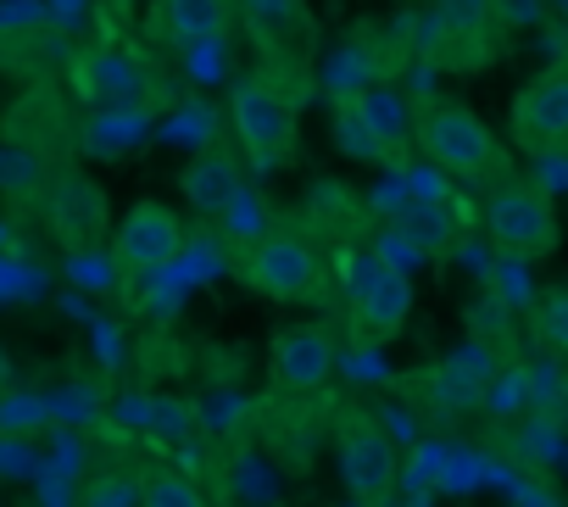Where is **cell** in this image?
I'll use <instances>...</instances> for the list:
<instances>
[{
    "label": "cell",
    "mask_w": 568,
    "mask_h": 507,
    "mask_svg": "<svg viewBox=\"0 0 568 507\" xmlns=\"http://www.w3.org/2000/svg\"><path fill=\"white\" fill-rule=\"evenodd\" d=\"M240 280L267 302H302L318 285V251L296 234H262L240 257Z\"/></svg>",
    "instance_id": "52a82bcc"
},
{
    "label": "cell",
    "mask_w": 568,
    "mask_h": 507,
    "mask_svg": "<svg viewBox=\"0 0 568 507\" xmlns=\"http://www.w3.org/2000/svg\"><path fill=\"white\" fill-rule=\"evenodd\" d=\"M84 507H140V479L101 474V479L84 490Z\"/></svg>",
    "instance_id": "d6986e66"
},
{
    "label": "cell",
    "mask_w": 568,
    "mask_h": 507,
    "mask_svg": "<svg viewBox=\"0 0 568 507\" xmlns=\"http://www.w3.org/2000/svg\"><path fill=\"white\" fill-rule=\"evenodd\" d=\"M12 391V363H7V352H0V396Z\"/></svg>",
    "instance_id": "ffe728a7"
},
{
    "label": "cell",
    "mask_w": 568,
    "mask_h": 507,
    "mask_svg": "<svg viewBox=\"0 0 568 507\" xmlns=\"http://www.w3.org/2000/svg\"><path fill=\"white\" fill-rule=\"evenodd\" d=\"M73 90L90 112L101 118H134L145 101H151V68L123 51V45H95L84 57H73Z\"/></svg>",
    "instance_id": "277c9868"
},
{
    "label": "cell",
    "mask_w": 568,
    "mask_h": 507,
    "mask_svg": "<svg viewBox=\"0 0 568 507\" xmlns=\"http://www.w3.org/2000/svg\"><path fill=\"white\" fill-rule=\"evenodd\" d=\"M267 379L278 396H318L329 379H335V335L324 324H291L278 329L273 346H267Z\"/></svg>",
    "instance_id": "8992f818"
},
{
    "label": "cell",
    "mask_w": 568,
    "mask_h": 507,
    "mask_svg": "<svg viewBox=\"0 0 568 507\" xmlns=\"http://www.w3.org/2000/svg\"><path fill=\"white\" fill-rule=\"evenodd\" d=\"M140 507H206V496L179 468H151L140 479Z\"/></svg>",
    "instance_id": "ac0fdd59"
},
{
    "label": "cell",
    "mask_w": 568,
    "mask_h": 507,
    "mask_svg": "<svg viewBox=\"0 0 568 507\" xmlns=\"http://www.w3.org/2000/svg\"><path fill=\"white\" fill-rule=\"evenodd\" d=\"M335 463H341V485H346L352 501L379 507V501L396 490V446H390V435H385L374 418H363V413H352V418L341 424Z\"/></svg>",
    "instance_id": "ba28073f"
},
{
    "label": "cell",
    "mask_w": 568,
    "mask_h": 507,
    "mask_svg": "<svg viewBox=\"0 0 568 507\" xmlns=\"http://www.w3.org/2000/svg\"><path fill=\"white\" fill-rule=\"evenodd\" d=\"M440 173H457L468 184L501 179L507 173V151L501 140L485 129V118H474L468 107H429L418 112V140H413Z\"/></svg>",
    "instance_id": "6da1fadb"
},
{
    "label": "cell",
    "mask_w": 568,
    "mask_h": 507,
    "mask_svg": "<svg viewBox=\"0 0 568 507\" xmlns=\"http://www.w3.org/2000/svg\"><path fill=\"white\" fill-rule=\"evenodd\" d=\"M45 223L68 251H90L106 234V190L79 168L51 173L45 179Z\"/></svg>",
    "instance_id": "30bf717a"
},
{
    "label": "cell",
    "mask_w": 568,
    "mask_h": 507,
    "mask_svg": "<svg viewBox=\"0 0 568 507\" xmlns=\"http://www.w3.org/2000/svg\"><path fill=\"white\" fill-rule=\"evenodd\" d=\"M435 396H446V402H479V391L490 385V357H479V352H457V357H446L435 374Z\"/></svg>",
    "instance_id": "2e32d148"
},
{
    "label": "cell",
    "mask_w": 568,
    "mask_h": 507,
    "mask_svg": "<svg viewBox=\"0 0 568 507\" xmlns=\"http://www.w3.org/2000/svg\"><path fill=\"white\" fill-rule=\"evenodd\" d=\"M413 318V280L396 263H374L352 296V329L363 341H396Z\"/></svg>",
    "instance_id": "8fae6325"
},
{
    "label": "cell",
    "mask_w": 568,
    "mask_h": 507,
    "mask_svg": "<svg viewBox=\"0 0 568 507\" xmlns=\"http://www.w3.org/2000/svg\"><path fill=\"white\" fill-rule=\"evenodd\" d=\"M485 234H490L496 251H513V257H529L535 263V257H551V251H557L562 223H557V206H551V195L540 184L507 179L485 201Z\"/></svg>",
    "instance_id": "3957f363"
},
{
    "label": "cell",
    "mask_w": 568,
    "mask_h": 507,
    "mask_svg": "<svg viewBox=\"0 0 568 507\" xmlns=\"http://www.w3.org/2000/svg\"><path fill=\"white\" fill-rule=\"evenodd\" d=\"M513 140L529 156H551L568 145V62L546 68L513 95Z\"/></svg>",
    "instance_id": "9c48e42d"
},
{
    "label": "cell",
    "mask_w": 568,
    "mask_h": 507,
    "mask_svg": "<svg viewBox=\"0 0 568 507\" xmlns=\"http://www.w3.org/2000/svg\"><path fill=\"white\" fill-rule=\"evenodd\" d=\"M184 251V217L168 201H134L129 217L112 229V263L118 274H162Z\"/></svg>",
    "instance_id": "5b68a950"
},
{
    "label": "cell",
    "mask_w": 568,
    "mask_h": 507,
    "mask_svg": "<svg viewBox=\"0 0 568 507\" xmlns=\"http://www.w3.org/2000/svg\"><path fill=\"white\" fill-rule=\"evenodd\" d=\"M229 123H234V140L245 151L251 168H278L296 145V101L273 84V73H256L245 84H234V101H229Z\"/></svg>",
    "instance_id": "7a4b0ae2"
},
{
    "label": "cell",
    "mask_w": 568,
    "mask_h": 507,
    "mask_svg": "<svg viewBox=\"0 0 568 507\" xmlns=\"http://www.w3.org/2000/svg\"><path fill=\"white\" fill-rule=\"evenodd\" d=\"M245 23L256 34V51L273 68H302L313 57V12H307V0H245Z\"/></svg>",
    "instance_id": "4fadbf2b"
},
{
    "label": "cell",
    "mask_w": 568,
    "mask_h": 507,
    "mask_svg": "<svg viewBox=\"0 0 568 507\" xmlns=\"http://www.w3.org/2000/svg\"><path fill=\"white\" fill-rule=\"evenodd\" d=\"M179 190H184V201H190L195 212H229V206L240 201V190H245V173H240V162H234L223 145H206V151H195L190 168L179 173Z\"/></svg>",
    "instance_id": "9a60e30c"
},
{
    "label": "cell",
    "mask_w": 568,
    "mask_h": 507,
    "mask_svg": "<svg viewBox=\"0 0 568 507\" xmlns=\"http://www.w3.org/2000/svg\"><path fill=\"white\" fill-rule=\"evenodd\" d=\"M234 23L229 0H151L145 7V34L168 51H201L217 45Z\"/></svg>",
    "instance_id": "7c38bea8"
},
{
    "label": "cell",
    "mask_w": 568,
    "mask_h": 507,
    "mask_svg": "<svg viewBox=\"0 0 568 507\" xmlns=\"http://www.w3.org/2000/svg\"><path fill=\"white\" fill-rule=\"evenodd\" d=\"M529 329H535V341H540L546 352L568 357V285L540 291V302L529 307Z\"/></svg>",
    "instance_id": "e0dca14e"
},
{
    "label": "cell",
    "mask_w": 568,
    "mask_h": 507,
    "mask_svg": "<svg viewBox=\"0 0 568 507\" xmlns=\"http://www.w3.org/2000/svg\"><path fill=\"white\" fill-rule=\"evenodd\" d=\"M346 123H357L363 151H374V156H402V145L418 140V112L396 90H385V84L352 95L346 101Z\"/></svg>",
    "instance_id": "5bb4252c"
}]
</instances>
